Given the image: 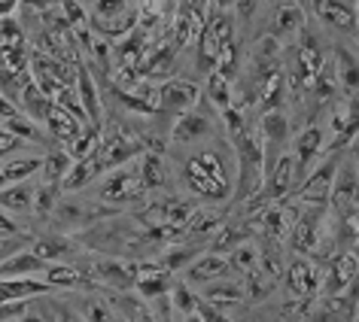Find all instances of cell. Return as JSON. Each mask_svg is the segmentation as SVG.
<instances>
[{
	"label": "cell",
	"mask_w": 359,
	"mask_h": 322,
	"mask_svg": "<svg viewBox=\"0 0 359 322\" xmlns=\"http://www.w3.org/2000/svg\"><path fill=\"white\" fill-rule=\"evenodd\" d=\"M183 183L192 195L210 198V201H222V198H229V192H231V183L226 176V161H222L217 149H208V152H201V155L186 161Z\"/></svg>",
	"instance_id": "6da1fadb"
},
{
	"label": "cell",
	"mask_w": 359,
	"mask_h": 322,
	"mask_svg": "<svg viewBox=\"0 0 359 322\" xmlns=\"http://www.w3.org/2000/svg\"><path fill=\"white\" fill-rule=\"evenodd\" d=\"M235 155H238V183H235V204H247L256 198L265 183V155H262V140L253 131L238 134L235 140Z\"/></svg>",
	"instance_id": "7a4b0ae2"
},
{
	"label": "cell",
	"mask_w": 359,
	"mask_h": 322,
	"mask_svg": "<svg viewBox=\"0 0 359 322\" xmlns=\"http://www.w3.org/2000/svg\"><path fill=\"white\" fill-rule=\"evenodd\" d=\"M104 216H116V210L104 207V204H92L86 198H70V195H65V198H58L49 222L58 234L67 237V234H86V231L95 228Z\"/></svg>",
	"instance_id": "3957f363"
},
{
	"label": "cell",
	"mask_w": 359,
	"mask_h": 322,
	"mask_svg": "<svg viewBox=\"0 0 359 322\" xmlns=\"http://www.w3.org/2000/svg\"><path fill=\"white\" fill-rule=\"evenodd\" d=\"M143 198H147V189H143L137 164L113 167V171L107 176H101L97 186H95V201L107 204L110 210H119V207H125V204H140Z\"/></svg>",
	"instance_id": "277c9868"
},
{
	"label": "cell",
	"mask_w": 359,
	"mask_h": 322,
	"mask_svg": "<svg viewBox=\"0 0 359 322\" xmlns=\"http://www.w3.org/2000/svg\"><path fill=\"white\" fill-rule=\"evenodd\" d=\"M329 204L341 222H356L359 219V174L353 161H341L335 180H332Z\"/></svg>",
	"instance_id": "5b68a950"
},
{
	"label": "cell",
	"mask_w": 359,
	"mask_h": 322,
	"mask_svg": "<svg viewBox=\"0 0 359 322\" xmlns=\"http://www.w3.org/2000/svg\"><path fill=\"white\" fill-rule=\"evenodd\" d=\"M83 271H86L83 276H88V280L110 286V289H119V292H128V289H134V283H137V276H140V265L122 262V258H95Z\"/></svg>",
	"instance_id": "8992f818"
},
{
	"label": "cell",
	"mask_w": 359,
	"mask_h": 322,
	"mask_svg": "<svg viewBox=\"0 0 359 322\" xmlns=\"http://www.w3.org/2000/svg\"><path fill=\"white\" fill-rule=\"evenodd\" d=\"M341 158L332 155L326 164L313 167V171L299 183V207H326L329 204V192H332V180H335Z\"/></svg>",
	"instance_id": "52a82bcc"
},
{
	"label": "cell",
	"mask_w": 359,
	"mask_h": 322,
	"mask_svg": "<svg viewBox=\"0 0 359 322\" xmlns=\"http://www.w3.org/2000/svg\"><path fill=\"white\" fill-rule=\"evenodd\" d=\"M320 283H323L320 267L304 255H295L283 271V286L290 298H313L320 292Z\"/></svg>",
	"instance_id": "ba28073f"
},
{
	"label": "cell",
	"mask_w": 359,
	"mask_h": 322,
	"mask_svg": "<svg viewBox=\"0 0 359 322\" xmlns=\"http://www.w3.org/2000/svg\"><path fill=\"white\" fill-rule=\"evenodd\" d=\"M326 152L323 146V131L317 125H308L299 140H295V149H292V164H295V183H302L304 176L313 171V164H317V158Z\"/></svg>",
	"instance_id": "9c48e42d"
},
{
	"label": "cell",
	"mask_w": 359,
	"mask_h": 322,
	"mask_svg": "<svg viewBox=\"0 0 359 322\" xmlns=\"http://www.w3.org/2000/svg\"><path fill=\"white\" fill-rule=\"evenodd\" d=\"M229 258L219 255V253H198V258L186 267V280L183 283H195V286H210L217 280H226L229 276Z\"/></svg>",
	"instance_id": "30bf717a"
},
{
	"label": "cell",
	"mask_w": 359,
	"mask_h": 322,
	"mask_svg": "<svg viewBox=\"0 0 359 322\" xmlns=\"http://www.w3.org/2000/svg\"><path fill=\"white\" fill-rule=\"evenodd\" d=\"M195 101H198V85L189 83V79H170L158 88V106L168 113H189Z\"/></svg>",
	"instance_id": "8fae6325"
},
{
	"label": "cell",
	"mask_w": 359,
	"mask_h": 322,
	"mask_svg": "<svg viewBox=\"0 0 359 322\" xmlns=\"http://www.w3.org/2000/svg\"><path fill=\"white\" fill-rule=\"evenodd\" d=\"M304 34V10L295 0H283L280 6L274 10V34L271 37L280 43H290V40H299Z\"/></svg>",
	"instance_id": "7c38bea8"
},
{
	"label": "cell",
	"mask_w": 359,
	"mask_h": 322,
	"mask_svg": "<svg viewBox=\"0 0 359 322\" xmlns=\"http://www.w3.org/2000/svg\"><path fill=\"white\" fill-rule=\"evenodd\" d=\"M311 6H313V13H317L323 22L332 24V28L347 31V34H353L359 28L356 24V10L353 6H347L344 0H311Z\"/></svg>",
	"instance_id": "4fadbf2b"
},
{
	"label": "cell",
	"mask_w": 359,
	"mask_h": 322,
	"mask_svg": "<svg viewBox=\"0 0 359 322\" xmlns=\"http://www.w3.org/2000/svg\"><path fill=\"white\" fill-rule=\"evenodd\" d=\"M31 253L37 258H43L46 265H67V258L76 255V244L65 234H46V237L34 240Z\"/></svg>",
	"instance_id": "5bb4252c"
},
{
	"label": "cell",
	"mask_w": 359,
	"mask_h": 322,
	"mask_svg": "<svg viewBox=\"0 0 359 322\" xmlns=\"http://www.w3.org/2000/svg\"><path fill=\"white\" fill-rule=\"evenodd\" d=\"M46 271V262L37 258L31 253V249H19V253H13L10 258H4L0 262V276H6V280H19V276H40Z\"/></svg>",
	"instance_id": "9a60e30c"
},
{
	"label": "cell",
	"mask_w": 359,
	"mask_h": 322,
	"mask_svg": "<svg viewBox=\"0 0 359 322\" xmlns=\"http://www.w3.org/2000/svg\"><path fill=\"white\" fill-rule=\"evenodd\" d=\"M34 189H37V186L31 180L4 186V189H0V210L13 213V216H22V213L34 210Z\"/></svg>",
	"instance_id": "2e32d148"
},
{
	"label": "cell",
	"mask_w": 359,
	"mask_h": 322,
	"mask_svg": "<svg viewBox=\"0 0 359 322\" xmlns=\"http://www.w3.org/2000/svg\"><path fill=\"white\" fill-rule=\"evenodd\" d=\"M213 131V125L208 122V115L204 113H183L174 125V143H180V146H189V143H198L201 137H208V134Z\"/></svg>",
	"instance_id": "e0dca14e"
},
{
	"label": "cell",
	"mask_w": 359,
	"mask_h": 322,
	"mask_svg": "<svg viewBox=\"0 0 359 322\" xmlns=\"http://www.w3.org/2000/svg\"><path fill=\"white\" fill-rule=\"evenodd\" d=\"M137 171H140V180H143V189H147V192H161V189H168L170 174H168L165 158H161L158 152H147V155L140 158Z\"/></svg>",
	"instance_id": "ac0fdd59"
},
{
	"label": "cell",
	"mask_w": 359,
	"mask_h": 322,
	"mask_svg": "<svg viewBox=\"0 0 359 322\" xmlns=\"http://www.w3.org/2000/svg\"><path fill=\"white\" fill-rule=\"evenodd\" d=\"M170 286H174L170 274L158 271V267L152 265V267H140V276H137V283H134V292H137L140 298H147V301H156V298H161V295L170 292Z\"/></svg>",
	"instance_id": "d6986e66"
},
{
	"label": "cell",
	"mask_w": 359,
	"mask_h": 322,
	"mask_svg": "<svg viewBox=\"0 0 359 322\" xmlns=\"http://www.w3.org/2000/svg\"><path fill=\"white\" fill-rule=\"evenodd\" d=\"M222 225V216L217 210H210V207H195V213L189 216V222H186V228H183V234L186 237H195V240H208L213 237L219 231Z\"/></svg>",
	"instance_id": "ffe728a7"
},
{
	"label": "cell",
	"mask_w": 359,
	"mask_h": 322,
	"mask_svg": "<svg viewBox=\"0 0 359 322\" xmlns=\"http://www.w3.org/2000/svg\"><path fill=\"white\" fill-rule=\"evenodd\" d=\"M201 249L198 246H189V244H177V246H168L165 253H161L158 258V271H165V274H177V271H186L195 258H198Z\"/></svg>",
	"instance_id": "44dd1931"
},
{
	"label": "cell",
	"mask_w": 359,
	"mask_h": 322,
	"mask_svg": "<svg viewBox=\"0 0 359 322\" xmlns=\"http://www.w3.org/2000/svg\"><path fill=\"white\" fill-rule=\"evenodd\" d=\"M76 85H79V106L86 113V122H92V128L101 125V101H97L95 83L86 70H76Z\"/></svg>",
	"instance_id": "7402d4cb"
},
{
	"label": "cell",
	"mask_w": 359,
	"mask_h": 322,
	"mask_svg": "<svg viewBox=\"0 0 359 322\" xmlns=\"http://www.w3.org/2000/svg\"><path fill=\"white\" fill-rule=\"evenodd\" d=\"M335 79L344 92H359V61L353 52L335 49Z\"/></svg>",
	"instance_id": "603a6c76"
},
{
	"label": "cell",
	"mask_w": 359,
	"mask_h": 322,
	"mask_svg": "<svg viewBox=\"0 0 359 322\" xmlns=\"http://www.w3.org/2000/svg\"><path fill=\"white\" fill-rule=\"evenodd\" d=\"M204 301L217 304L222 310V304H241L247 301V292H244V283H235V280H217L208 286V292H204Z\"/></svg>",
	"instance_id": "cb8c5ba5"
},
{
	"label": "cell",
	"mask_w": 359,
	"mask_h": 322,
	"mask_svg": "<svg viewBox=\"0 0 359 322\" xmlns=\"http://www.w3.org/2000/svg\"><path fill=\"white\" fill-rule=\"evenodd\" d=\"M229 258V267L231 271H238V274H244L250 276L259 267V244H253V240H241V244L231 249V253L226 255Z\"/></svg>",
	"instance_id": "d4e9b609"
},
{
	"label": "cell",
	"mask_w": 359,
	"mask_h": 322,
	"mask_svg": "<svg viewBox=\"0 0 359 322\" xmlns=\"http://www.w3.org/2000/svg\"><path fill=\"white\" fill-rule=\"evenodd\" d=\"M46 125H49V131L55 134L58 140H65V143H74V140L79 137V131H83V122H76L74 115L65 113V110H61V106H55V104H52V110H49Z\"/></svg>",
	"instance_id": "484cf974"
},
{
	"label": "cell",
	"mask_w": 359,
	"mask_h": 322,
	"mask_svg": "<svg viewBox=\"0 0 359 322\" xmlns=\"http://www.w3.org/2000/svg\"><path fill=\"white\" fill-rule=\"evenodd\" d=\"M43 283H46L49 289H74V286L86 283V276L74 265H46V271H43Z\"/></svg>",
	"instance_id": "4316f807"
},
{
	"label": "cell",
	"mask_w": 359,
	"mask_h": 322,
	"mask_svg": "<svg viewBox=\"0 0 359 322\" xmlns=\"http://www.w3.org/2000/svg\"><path fill=\"white\" fill-rule=\"evenodd\" d=\"M283 94H286V76H283V70H277V74H271L265 79L262 92H259V106H262V115L280 110Z\"/></svg>",
	"instance_id": "83f0119b"
},
{
	"label": "cell",
	"mask_w": 359,
	"mask_h": 322,
	"mask_svg": "<svg viewBox=\"0 0 359 322\" xmlns=\"http://www.w3.org/2000/svg\"><path fill=\"white\" fill-rule=\"evenodd\" d=\"M22 106H25V113H28L34 122H46L49 110H52V97L43 94L40 85L28 83V85H22Z\"/></svg>",
	"instance_id": "f1b7e54d"
},
{
	"label": "cell",
	"mask_w": 359,
	"mask_h": 322,
	"mask_svg": "<svg viewBox=\"0 0 359 322\" xmlns=\"http://www.w3.org/2000/svg\"><path fill=\"white\" fill-rule=\"evenodd\" d=\"M74 167V158L67 155V149H58V152H52V155L43 158V183H52V186H61L65 183V176L67 171Z\"/></svg>",
	"instance_id": "f546056e"
},
{
	"label": "cell",
	"mask_w": 359,
	"mask_h": 322,
	"mask_svg": "<svg viewBox=\"0 0 359 322\" xmlns=\"http://www.w3.org/2000/svg\"><path fill=\"white\" fill-rule=\"evenodd\" d=\"M92 24L101 37H122V34L134 31L137 13H122V15H113V19H92Z\"/></svg>",
	"instance_id": "4dcf8cb0"
},
{
	"label": "cell",
	"mask_w": 359,
	"mask_h": 322,
	"mask_svg": "<svg viewBox=\"0 0 359 322\" xmlns=\"http://www.w3.org/2000/svg\"><path fill=\"white\" fill-rule=\"evenodd\" d=\"M168 295H170V307H174V313H177L180 319H183V316H192L195 307H198V295L192 292L189 283H174Z\"/></svg>",
	"instance_id": "1f68e13d"
},
{
	"label": "cell",
	"mask_w": 359,
	"mask_h": 322,
	"mask_svg": "<svg viewBox=\"0 0 359 322\" xmlns=\"http://www.w3.org/2000/svg\"><path fill=\"white\" fill-rule=\"evenodd\" d=\"M170 67H174V46H158L152 52V58L140 67V74L143 79H158V76H168Z\"/></svg>",
	"instance_id": "d6a6232c"
},
{
	"label": "cell",
	"mask_w": 359,
	"mask_h": 322,
	"mask_svg": "<svg viewBox=\"0 0 359 322\" xmlns=\"http://www.w3.org/2000/svg\"><path fill=\"white\" fill-rule=\"evenodd\" d=\"M356 134H359V97H350L347 101V125H344V131L338 134L335 140H332V152H338V149H347L350 143L356 140Z\"/></svg>",
	"instance_id": "836d02e7"
},
{
	"label": "cell",
	"mask_w": 359,
	"mask_h": 322,
	"mask_svg": "<svg viewBox=\"0 0 359 322\" xmlns=\"http://www.w3.org/2000/svg\"><path fill=\"white\" fill-rule=\"evenodd\" d=\"M97 149H101V131H97V128H83V131H79V137L70 143L67 155L74 161H83L88 155H95Z\"/></svg>",
	"instance_id": "e575fe53"
},
{
	"label": "cell",
	"mask_w": 359,
	"mask_h": 322,
	"mask_svg": "<svg viewBox=\"0 0 359 322\" xmlns=\"http://www.w3.org/2000/svg\"><path fill=\"white\" fill-rule=\"evenodd\" d=\"M58 198H61V186H52V183L37 186V189H34V213L43 216V219H49Z\"/></svg>",
	"instance_id": "d590c367"
},
{
	"label": "cell",
	"mask_w": 359,
	"mask_h": 322,
	"mask_svg": "<svg viewBox=\"0 0 359 322\" xmlns=\"http://www.w3.org/2000/svg\"><path fill=\"white\" fill-rule=\"evenodd\" d=\"M208 97H210V104L217 106L219 113L229 110V106H235V104H231V88H229V83L222 76H217V74H210V79H208Z\"/></svg>",
	"instance_id": "8d00e7d4"
},
{
	"label": "cell",
	"mask_w": 359,
	"mask_h": 322,
	"mask_svg": "<svg viewBox=\"0 0 359 322\" xmlns=\"http://www.w3.org/2000/svg\"><path fill=\"white\" fill-rule=\"evenodd\" d=\"M122 13H128V0H97L95 4V19H113Z\"/></svg>",
	"instance_id": "74e56055"
},
{
	"label": "cell",
	"mask_w": 359,
	"mask_h": 322,
	"mask_svg": "<svg viewBox=\"0 0 359 322\" xmlns=\"http://www.w3.org/2000/svg\"><path fill=\"white\" fill-rule=\"evenodd\" d=\"M61 6H65L70 24H76V28H86V10L76 4V0H61Z\"/></svg>",
	"instance_id": "f35d334b"
},
{
	"label": "cell",
	"mask_w": 359,
	"mask_h": 322,
	"mask_svg": "<svg viewBox=\"0 0 359 322\" xmlns=\"http://www.w3.org/2000/svg\"><path fill=\"white\" fill-rule=\"evenodd\" d=\"M231 6L238 10V19H241V22H250V19L256 15L259 0H231Z\"/></svg>",
	"instance_id": "ab89813d"
},
{
	"label": "cell",
	"mask_w": 359,
	"mask_h": 322,
	"mask_svg": "<svg viewBox=\"0 0 359 322\" xmlns=\"http://www.w3.org/2000/svg\"><path fill=\"white\" fill-rule=\"evenodd\" d=\"M22 244H25L22 237H10V240H0V262H4V258H10L13 253H19V249H22Z\"/></svg>",
	"instance_id": "60d3db41"
},
{
	"label": "cell",
	"mask_w": 359,
	"mask_h": 322,
	"mask_svg": "<svg viewBox=\"0 0 359 322\" xmlns=\"http://www.w3.org/2000/svg\"><path fill=\"white\" fill-rule=\"evenodd\" d=\"M0 37H4V40H10V43H19V40H22V31L15 28V22L4 19V22H0Z\"/></svg>",
	"instance_id": "b9f144b4"
},
{
	"label": "cell",
	"mask_w": 359,
	"mask_h": 322,
	"mask_svg": "<svg viewBox=\"0 0 359 322\" xmlns=\"http://www.w3.org/2000/svg\"><path fill=\"white\" fill-rule=\"evenodd\" d=\"M88 49L95 52V58H97V64L107 67V61H110V49H107V43L101 40H95V43H88Z\"/></svg>",
	"instance_id": "7bdbcfd3"
},
{
	"label": "cell",
	"mask_w": 359,
	"mask_h": 322,
	"mask_svg": "<svg viewBox=\"0 0 359 322\" xmlns=\"http://www.w3.org/2000/svg\"><path fill=\"white\" fill-rule=\"evenodd\" d=\"M0 231H6V234H15V231H19V225H15L13 219H6L4 210H0Z\"/></svg>",
	"instance_id": "ee69618b"
},
{
	"label": "cell",
	"mask_w": 359,
	"mask_h": 322,
	"mask_svg": "<svg viewBox=\"0 0 359 322\" xmlns=\"http://www.w3.org/2000/svg\"><path fill=\"white\" fill-rule=\"evenodd\" d=\"M15 10V0H0V15L4 13H13Z\"/></svg>",
	"instance_id": "f6af8a7d"
},
{
	"label": "cell",
	"mask_w": 359,
	"mask_h": 322,
	"mask_svg": "<svg viewBox=\"0 0 359 322\" xmlns=\"http://www.w3.org/2000/svg\"><path fill=\"white\" fill-rule=\"evenodd\" d=\"M31 6H37V10H49V6H55V0H31Z\"/></svg>",
	"instance_id": "bcb514c9"
},
{
	"label": "cell",
	"mask_w": 359,
	"mask_h": 322,
	"mask_svg": "<svg viewBox=\"0 0 359 322\" xmlns=\"http://www.w3.org/2000/svg\"><path fill=\"white\" fill-rule=\"evenodd\" d=\"M180 322H201V316H198V313H192V316H183Z\"/></svg>",
	"instance_id": "7dc6e473"
},
{
	"label": "cell",
	"mask_w": 359,
	"mask_h": 322,
	"mask_svg": "<svg viewBox=\"0 0 359 322\" xmlns=\"http://www.w3.org/2000/svg\"><path fill=\"white\" fill-rule=\"evenodd\" d=\"M353 167H356V174H359V152H356V158H353Z\"/></svg>",
	"instance_id": "c3c4849f"
},
{
	"label": "cell",
	"mask_w": 359,
	"mask_h": 322,
	"mask_svg": "<svg viewBox=\"0 0 359 322\" xmlns=\"http://www.w3.org/2000/svg\"><path fill=\"white\" fill-rule=\"evenodd\" d=\"M353 225H356V244H359V219L353 222Z\"/></svg>",
	"instance_id": "681fc988"
},
{
	"label": "cell",
	"mask_w": 359,
	"mask_h": 322,
	"mask_svg": "<svg viewBox=\"0 0 359 322\" xmlns=\"http://www.w3.org/2000/svg\"><path fill=\"white\" fill-rule=\"evenodd\" d=\"M353 10H356V24H359V6H353Z\"/></svg>",
	"instance_id": "f907efd6"
}]
</instances>
